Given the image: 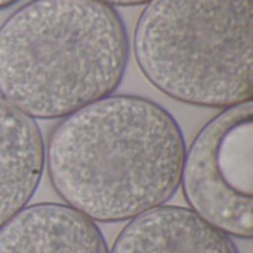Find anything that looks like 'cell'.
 Returning <instances> with one entry per match:
<instances>
[{
  "label": "cell",
  "mask_w": 253,
  "mask_h": 253,
  "mask_svg": "<svg viewBox=\"0 0 253 253\" xmlns=\"http://www.w3.org/2000/svg\"><path fill=\"white\" fill-rule=\"evenodd\" d=\"M185 151L179 125L162 105L110 95L64 117L44 165L67 206L92 221L119 222L176 193Z\"/></svg>",
  "instance_id": "6da1fadb"
},
{
  "label": "cell",
  "mask_w": 253,
  "mask_h": 253,
  "mask_svg": "<svg viewBox=\"0 0 253 253\" xmlns=\"http://www.w3.org/2000/svg\"><path fill=\"white\" fill-rule=\"evenodd\" d=\"M127 59V33L113 6L31 0L0 27V96L33 119H64L113 95Z\"/></svg>",
  "instance_id": "7a4b0ae2"
},
{
  "label": "cell",
  "mask_w": 253,
  "mask_h": 253,
  "mask_svg": "<svg viewBox=\"0 0 253 253\" xmlns=\"http://www.w3.org/2000/svg\"><path fill=\"white\" fill-rule=\"evenodd\" d=\"M253 0H151L133 36L136 62L163 93L191 105L252 101Z\"/></svg>",
  "instance_id": "3957f363"
},
{
  "label": "cell",
  "mask_w": 253,
  "mask_h": 253,
  "mask_svg": "<svg viewBox=\"0 0 253 253\" xmlns=\"http://www.w3.org/2000/svg\"><path fill=\"white\" fill-rule=\"evenodd\" d=\"M181 185L190 209L230 237L253 234L252 101L224 108L185 151Z\"/></svg>",
  "instance_id": "277c9868"
},
{
  "label": "cell",
  "mask_w": 253,
  "mask_h": 253,
  "mask_svg": "<svg viewBox=\"0 0 253 253\" xmlns=\"http://www.w3.org/2000/svg\"><path fill=\"white\" fill-rule=\"evenodd\" d=\"M0 253H110L95 224L59 203L25 206L0 227Z\"/></svg>",
  "instance_id": "5b68a950"
},
{
  "label": "cell",
  "mask_w": 253,
  "mask_h": 253,
  "mask_svg": "<svg viewBox=\"0 0 253 253\" xmlns=\"http://www.w3.org/2000/svg\"><path fill=\"white\" fill-rule=\"evenodd\" d=\"M111 253H240L233 239L196 212L159 206L129 221Z\"/></svg>",
  "instance_id": "8992f818"
},
{
  "label": "cell",
  "mask_w": 253,
  "mask_h": 253,
  "mask_svg": "<svg viewBox=\"0 0 253 253\" xmlns=\"http://www.w3.org/2000/svg\"><path fill=\"white\" fill-rule=\"evenodd\" d=\"M44 150L36 120L0 96V227L34 196L44 169Z\"/></svg>",
  "instance_id": "52a82bcc"
},
{
  "label": "cell",
  "mask_w": 253,
  "mask_h": 253,
  "mask_svg": "<svg viewBox=\"0 0 253 253\" xmlns=\"http://www.w3.org/2000/svg\"><path fill=\"white\" fill-rule=\"evenodd\" d=\"M110 6H136V4H147L151 0H99Z\"/></svg>",
  "instance_id": "ba28073f"
},
{
  "label": "cell",
  "mask_w": 253,
  "mask_h": 253,
  "mask_svg": "<svg viewBox=\"0 0 253 253\" xmlns=\"http://www.w3.org/2000/svg\"><path fill=\"white\" fill-rule=\"evenodd\" d=\"M16 1L19 0H0V9H4V7H9L12 4H15Z\"/></svg>",
  "instance_id": "9c48e42d"
}]
</instances>
